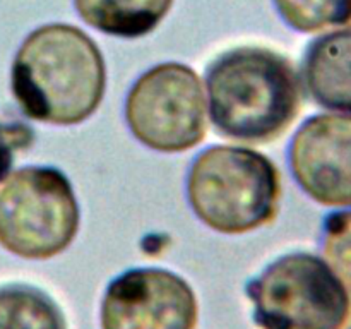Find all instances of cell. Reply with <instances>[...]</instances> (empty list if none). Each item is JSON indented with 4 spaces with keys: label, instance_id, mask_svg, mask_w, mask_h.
Listing matches in <instances>:
<instances>
[{
    "label": "cell",
    "instance_id": "obj_1",
    "mask_svg": "<svg viewBox=\"0 0 351 329\" xmlns=\"http://www.w3.org/2000/svg\"><path fill=\"white\" fill-rule=\"evenodd\" d=\"M10 88L24 115L51 125H75L101 105L106 64L101 50L74 24L31 31L14 55Z\"/></svg>",
    "mask_w": 351,
    "mask_h": 329
},
{
    "label": "cell",
    "instance_id": "obj_2",
    "mask_svg": "<svg viewBox=\"0 0 351 329\" xmlns=\"http://www.w3.org/2000/svg\"><path fill=\"white\" fill-rule=\"evenodd\" d=\"M209 119L221 136L267 144L287 132L302 108V81L288 57L266 47H237L206 74Z\"/></svg>",
    "mask_w": 351,
    "mask_h": 329
},
{
    "label": "cell",
    "instance_id": "obj_3",
    "mask_svg": "<svg viewBox=\"0 0 351 329\" xmlns=\"http://www.w3.org/2000/svg\"><path fill=\"white\" fill-rule=\"evenodd\" d=\"M281 195L278 167L250 147H208L194 158L187 175L192 211L204 225L225 235H242L273 223Z\"/></svg>",
    "mask_w": 351,
    "mask_h": 329
},
{
    "label": "cell",
    "instance_id": "obj_4",
    "mask_svg": "<svg viewBox=\"0 0 351 329\" xmlns=\"http://www.w3.org/2000/svg\"><path fill=\"white\" fill-rule=\"evenodd\" d=\"M261 329H348L351 291L322 257L291 252L247 283Z\"/></svg>",
    "mask_w": 351,
    "mask_h": 329
},
{
    "label": "cell",
    "instance_id": "obj_5",
    "mask_svg": "<svg viewBox=\"0 0 351 329\" xmlns=\"http://www.w3.org/2000/svg\"><path fill=\"white\" fill-rule=\"evenodd\" d=\"M81 211L67 175L53 167H24L0 188V245L27 260H48L72 245Z\"/></svg>",
    "mask_w": 351,
    "mask_h": 329
},
{
    "label": "cell",
    "instance_id": "obj_6",
    "mask_svg": "<svg viewBox=\"0 0 351 329\" xmlns=\"http://www.w3.org/2000/svg\"><path fill=\"white\" fill-rule=\"evenodd\" d=\"M204 84L197 72L180 62L147 69L130 88L125 120L139 143L160 153H184L208 132Z\"/></svg>",
    "mask_w": 351,
    "mask_h": 329
},
{
    "label": "cell",
    "instance_id": "obj_7",
    "mask_svg": "<svg viewBox=\"0 0 351 329\" xmlns=\"http://www.w3.org/2000/svg\"><path fill=\"white\" fill-rule=\"evenodd\" d=\"M199 300L185 278L134 267L113 278L99 305L101 329H197Z\"/></svg>",
    "mask_w": 351,
    "mask_h": 329
},
{
    "label": "cell",
    "instance_id": "obj_8",
    "mask_svg": "<svg viewBox=\"0 0 351 329\" xmlns=\"http://www.w3.org/2000/svg\"><path fill=\"white\" fill-rule=\"evenodd\" d=\"M291 173L302 191L322 206H351V115L319 113L290 143Z\"/></svg>",
    "mask_w": 351,
    "mask_h": 329
},
{
    "label": "cell",
    "instance_id": "obj_9",
    "mask_svg": "<svg viewBox=\"0 0 351 329\" xmlns=\"http://www.w3.org/2000/svg\"><path fill=\"white\" fill-rule=\"evenodd\" d=\"M302 82L319 106L351 115V24L329 29L308 45Z\"/></svg>",
    "mask_w": 351,
    "mask_h": 329
},
{
    "label": "cell",
    "instance_id": "obj_10",
    "mask_svg": "<svg viewBox=\"0 0 351 329\" xmlns=\"http://www.w3.org/2000/svg\"><path fill=\"white\" fill-rule=\"evenodd\" d=\"M175 0H74L79 17L99 33L141 38L153 33Z\"/></svg>",
    "mask_w": 351,
    "mask_h": 329
},
{
    "label": "cell",
    "instance_id": "obj_11",
    "mask_svg": "<svg viewBox=\"0 0 351 329\" xmlns=\"http://www.w3.org/2000/svg\"><path fill=\"white\" fill-rule=\"evenodd\" d=\"M0 329H67L57 302L33 284L0 287Z\"/></svg>",
    "mask_w": 351,
    "mask_h": 329
},
{
    "label": "cell",
    "instance_id": "obj_12",
    "mask_svg": "<svg viewBox=\"0 0 351 329\" xmlns=\"http://www.w3.org/2000/svg\"><path fill=\"white\" fill-rule=\"evenodd\" d=\"M281 19L298 33H322L351 24V0H273Z\"/></svg>",
    "mask_w": 351,
    "mask_h": 329
},
{
    "label": "cell",
    "instance_id": "obj_13",
    "mask_svg": "<svg viewBox=\"0 0 351 329\" xmlns=\"http://www.w3.org/2000/svg\"><path fill=\"white\" fill-rule=\"evenodd\" d=\"M322 259L351 291V206L326 216L321 233Z\"/></svg>",
    "mask_w": 351,
    "mask_h": 329
},
{
    "label": "cell",
    "instance_id": "obj_14",
    "mask_svg": "<svg viewBox=\"0 0 351 329\" xmlns=\"http://www.w3.org/2000/svg\"><path fill=\"white\" fill-rule=\"evenodd\" d=\"M34 132L21 122H0V184L7 178L16 154L33 144Z\"/></svg>",
    "mask_w": 351,
    "mask_h": 329
},
{
    "label": "cell",
    "instance_id": "obj_15",
    "mask_svg": "<svg viewBox=\"0 0 351 329\" xmlns=\"http://www.w3.org/2000/svg\"><path fill=\"white\" fill-rule=\"evenodd\" d=\"M350 329H351V328H350Z\"/></svg>",
    "mask_w": 351,
    "mask_h": 329
}]
</instances>
